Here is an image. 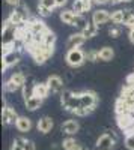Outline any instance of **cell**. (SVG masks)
Segmentation results:
<instances>
[{
    "label": "cell",
    "mask_w": 134,
    "mask_h": 150,
    "mask_svg": "<svg viewBox=\"0 0 134 150\" xmlns=\"http://www.w3.org/2000/svg\"><path fill=\"white\" fill-rule=\"evenodd\" d=\"M60 102H62V107L66 111L74 112V110H77L78 107H81L80 92L76 93V92H72V90H63L62 95H60Z\"/></svg>",
    "instance_id": "cell-1"
},
{
    "label": "cell",
    "mask_w": 134,
    "mask_h": 150,
    "mask_svg": "<svg viewBox=\"0 0 134 150\" xmlns=\"http://www.w3.org/2000/svg\"><path fill=\"white\" fill-rule=\"evenodd\" d=\"M65 60L71 68H78L86 62V54H84L81 48H71V50H68Z\"/></svg>",
    "instance_id": "cell-2"
},
{
    "label": "cell",
    "mask_w": 134,
    "mask_h": 150,
    "mask_svg": "<svg viewBox=\"0 0 134 150\" xmlns=\"http://www.w3.org/2000/svg\"><path fill=\"white\" fill-rule=\"evenodd\" d=\"M80 102H81V107L88 108L89 112H92L95 110L96 104H98V96L92 90H83V92H80Z\"/></svg>",
    "instance_id": "cell-3"
},
{
    "label": "cell",
    "mask_w": 134,
    "mask_h": 150,
    "mask_svg": "<svg viewBox=\"0 0 134 150\" xmlns=\"http://www.w3.org/2000/svg\"><path fill=\"white\" fill-rule=\"evenodd\" d=\"M116 143L115 134H103L98 140H96V147L98 150H110Z\"/></svg>",
    "instance_id": "cell-4"
},
{
    "label": "cell",
    "mask_w": 134,
    "mask_h": 150,
    "mask_svg": "<svg viewBox=\"0 0 134 150\" xmlns=\"http://www.w3.org/2000/svg\"><path fill=\"white\" fill-rule=\"evenodd\" d=\"M47 84H48V87H50L51 93L63 92V81L59 75H50V77L47 78Z\"/></svg>",
    "instance_id": "cell-5"
},
{
    "label": "cell",
    "mask_w": 134,
    "mask_h": 150,
    "mask_svg": "<svg viewBox=\"0 0 134 150\" xmlns=\"http://www.w3.org/2000/svg\"><path fill=\"white\" fill-rule=\"evenodd\" d=\"M84 42H86V36H84L83 33H72V35H69L68 41H66V47H68V50L80 48Z\"/></svg>",
    "instance_id": "cell-6"
},
{
    "label": "cell",
    "mask_w": 134,
    "mask_h": 150,
    "mask_svg": "<svg viewBox=\"0 0 134 150\" xmlns=\"http://www.w3.org/2000/svg\"><path fill=\"white\" fill-rule=\"evenodd\" d=\"M110 12L105 11V9H98L95 11L92 14V21L96 24V26H103V24H105L107 21H110Z\"/></svg>",
    "instance_id": "cell-7"
},
{
    "label": "cell",
    "mask_w": 134,
    "mask_h": 150,
    "mask_svg": "<svg viewBox=\"0 0 134 150\" xmlns=\"http://www.w3.org/2000/svg\"><path fill=\"white\" fill-rule=\"evenodd\" d=\"M32 93L35 96L41 98V99H45V98H48V95L51 93V90H50V87H48V84L45 81V83H36L32 87Z\"/></svg>",
    "instance_id": "cell-8"
},
{
    "label": "cell",
    "mask_w": 134,
    "mask_h": 150,
    "mask_svg": "<svg viewBox=\"0 0 134 150\" xmlns=\"http://www.w3.org/2000/svg\"><path fill=\"white\" fill-rule=\"evenodd\" d=\"M18 120V114L15 112V110L12 108V107H5L3 111H2V122L3 125H12Z\"/></svg>",
    "instance_id": "cell-9"
},
{
    "label": "cell",
    "mask_w": 134,
    "mask_h": 150,
    "mask_svg": "<svg viewBox=\"0 0 134 150\" xmlns=\"http://www.w3.org/2000/svg\"><path fill=\"white\" fill-rule=\"evenodd\" d=\"M115 108H116V114L118 116H120V114H131V112L134 111V108L131 107V104L127 101V99H124V98H119L118 99Z\"/></svg>",
    "instance_id": "cell-10"
},
{
    "label": "cell",
    "mask_w": 134,
    "mask_h": 150,
    "mask_svg": "<svg viewBox=\"0 0 134 150\" xmlns=\"http://www.w3.org/2000/svg\"><path fill=\"white\" fill-rule=\"evenodd\" d=\"M29 32L30 33H33V35H44L48 29H47V26H45V23L44 21H41V20H30L29 21Z\"/></svg>",
    "instance_id": "cell-11"
},
{
    "label": "cell",
    "mask_w": 134,
    "mask_h": 150,
    "mask_svg": "<svg viewBox=\"0 0 134 150\" xmlns=\"http://www.w3.org/2000/svg\"><path fill=\"white\" fill-rule=\"evenodd\" d=\"M78 17H80V15L76 14L72 9H65V11L60 12V20H62L65 24H68V26H76Z\"/></svg>",
    "instance_id": "cell-12"
},
{
    "label": "cell",
    "mask_w": 134,
    "mask_h": 150,
    "mask_svg": "<svg viewBox=\"0 0 134 150\" xmlns=\"http://www.w3.org/2000/svg\"><path fill=\"white\" fill-rule=\"evenodd\" d=\"M18 60H20V56H18L15 51H12V53H9V54H5V56L2 57V72H3L6 68L18 63Z\"/></svg>",
    "instance_id": "cell-13"
},
{
    "label": "cell",
    "mask_w": 134,
    "mask_h": 150,
    "mask_svg": "<svg viewBox=\"0 0 134 150\" xmlns=\"http://www.w3.org/2000/svg\"><path fill=\"white\" fill-rule=\"evenodd\" d=\"M78 129H80V125H78V122L74 120V119L66 120V122L62 125V131H63V134H66V135H74V134L78 132Z\"/></svg>",
    "instance_id": "cell-14"
},
{
    "label": "cell",
    "mask_w": 134,
    "mask_h": 150,
    "mask_svg": "<svg viewBox=\"0 0 134 150\" xmlns=\"http://www.w3.org/2000/svg\"><path fill=\"white\" fill-rule=\"evenodd\" d=\"M53 126H54V122H53V119L51 117H42V119H39V122H38V131L39 132H42V134H48L51 129H53Z\"/></svg>",
    "instance_id": "cell-15"
},
{
    "label": "cell",
    "mask_w": 134,
    "mask_h": 150,
    "mask_svg": "<svg viewBox=\"0 0 134 150\" xmlns=\"http://www.w3.org/2000/svg\"><path fill=\"white\" fill-rule=\"evenodd\" d=\"M15 128L20 132H29L32 129V120L29 117H18V120L15 122Z\"/></svg>",
    "instance_id": "cell-16"
},
{
    "label": "cell",
    "mask_w": 134,
    "mask_h": 150,
    "mask_svg": "<svg viewBox=\"0 0 134 150\" xmlns=\"http://www.w3.org/2000/svg\"><path fill=\"white\" fill-rule=\"evenodd\" d=\"M42 101H44V99L32 95L29 99H26V101H24V104H26V108H27L29 111H35V110H38V108L42 105Z\"/></svg>",
    "instance_id": "cell-17"
},
{
    "label": "cell",
    "mask_w": 134,
    "mask_h": 150,
    "mask_svg": "<svg viewBox=\"0 0 134 150\" xmlns=\"http://www.w3.org/2000/svg\"><path fill=\"white\" fill-rule=\"evenodd\" d=\"M98 27H100V26H96L93 21H88L86 27L81 30V33L86 36V39H89V38H93L96 33H98Z\"/></svg>",
    "instance_id": "cell-18"
},
{
    "label": "cell",
    "mask_w": 134,
    "mask_h": 150,
    "mask_svg": "<svg viewBox=\"0 0 134 150\" xmlns=\"http://www.w3.org/2000/svg\"><path fill=\"white\" fill-rule=\"evenodd\" d=\"M8 20H9L12 24H15V26H20V24H23L24 20H26V15H24L21 11L15 9V11H12V12H11V15H9Z\"/></svg>",
    "instance_id": "cell-19"
},
{
    "label": "cell",
    "mask_w": 134,
    "mask_h": 150,
    "mask_svg": "<svg viewBox=\"0 0 134 150\" xmlns=\"http://www.w3.org/2000/svg\"><path fill=\"white\" fill-rule=\"evenodd\" d=\"M124 18H125V11L122 9H116L112 12L110 15V21L113 24H116V26H119V24H124Z\"/></svg>",
    "instance_id": "cell-20"
},
{
    "label": "cell",
    "mask_w": 134,
    "mask_h": 150,
    "mask_svg": "<svg viewBox=\"0 0 134 150\" xmlns=\"http://www.w3.org/2000/svg\"><path fill=\"white\" fill-rule=\"evenodd\" d=\"M115 57V51L112 47H103L100 50V60L103 62H110Z\"/></svg>",
    "instance_id": "cell-21"
},
{
    "label": "cell",
    "mask_w": 134,
    "mask_h": 150,
    "mask_svg": "<svg viewBox=\"0 0 134 150\" xmlns=\"http://www.w3.org/2000/svg\"><path fill=\"white\" fill-rule=\"evenodd\" d=\"M56 44V35L51 32V30H47L44 33V45L47 47H54Z\"/></svg>",
    "instance_id": "cell-22"
},
{
    "label": "cell",
    "mask_w": 134,
    "mask_h": 150,
    "mask_svg": "<svg viewBox=\"0 0 134 150\" xmlns=\"http://www.w3.org/2000/svg\"><path fill=\"white\" fill-rule=\"evenodd\" d=\"M124 24L130 29H134V11H125V18H124Z\"/></svg>",
    "instance_id": "cell-23"
},
{
    "label": "cell",
    "mask_w": 134,
    "mask_h": 150,
    "mask_svg": "<svg viewBox=\"0 0 134 150\" xmlns=\"http://www.w3.org/2000/svg\"><path fill=\"white\" fill-rule=\"evenodd\" d=\"M11 80L14 81L15 84H18V86L21 87V89H23V86L26 84V77H24V74H21V72H15V74H12Z\"/></svg>",
    "instance_id": "cell-24"
},
{
    "label": "cell",
    "mask_w": 134,
    "mask_h": 150,
    "mask_svg": "<svg viewBox=\"0 0 134 150\" xmlns=\"http://www.w3.org/2000/svg\"><path fill=\"white\" fill-rule=\"evenodd\" d=\"M62 147L65 149V150H77L78 149V144H77V141L74 140V138H66V140H63V143H62Z\"/></svg>",
    "instance_id": "cell-25"
},
{
    "label": "cell",
    "mask_w": 134,
    "mask_h": 150,
    "mask_svg": "<svg viewBox=\"0 0 134 150\" xmlns=\"http://www.w3.org/2000/svg\"><path fill=\"white\" fill-rule=\"evenodd\" d=\"M3 89H5V92H8V93H12V92H17L18 89H21V87L18 86V84H15L14 81H12L11 78L3 84Z\"/></svg>",
    "instance_id": "cell-26"
},
{
    "label": "cell",
    "mask_w": 134,
    "mask_h": 150,
    "mask_svg": "<svg viewBox=\"0 0 134 150\" xmlns=\"http://www.w3.org/2000/svg\"><path fill=\"white\" fill-rule=\"evenodd\" d=\"M72 11H74L76 14L81 15L84 12V0H76L74 5H72Z\"/></svg>",
    "instance_id": "cell-27"
},
{
    "label": "cell",
    "mask_w": 134,
    "mask_h": 150,
    "mask_svg": "<svg viewBox=\"0 0 134 150\" xmlns=\"http://www.w3.org/2000/svg\"><path fill=\"white\" fill-rule=\"evenodd\" d=\"M39 5L44 6V8H47V9H50V11H53L54 8H57L56 0H39Z\"/></svg>",
    "instance_id": "cell-28"
},
{
    "label": "cell",
    "mask_w": 134,
    "mask_h": 150,
    "mask_svg": "<svg viewBox=\"0 0 134 150\" xmlns=\"http://www.w3.org/2000/svg\"><path fill=\"white\" fill-rule=\"evenodd\" d=\"M125 147L128 150H134V134H127V137H125Z\"/></svg>",
    "instance_id": "cell-29"
},
{
    "label": "cell",
    "mask_w": 134,
    "mask_h": 150,
    "mask_svg": "<svg viewBox=\"0 0 134 150\" xmlns=\"http://www.w3.org/2000/svg\"><path fill=\"white\" fill-rule=\"evenodd\" d=\"M86 60L98 62V60H100V51H89V53L86 54Z\"/></svg>",
    "instance_id": "cell-30"
},
{
    "label": "cell",
    "mask_w": 134,
    "mask_h": 150,
    "mask_svg": "<svg viewBox=\"0 0 134 150\" xmlns=\"http://www.w3.org/2000/svg\"><path fill=\"white\" fill-rule=\"evenodd\" d=\"M108 35H110L112 38H119L120 36V29L116 26V27H112L110 30H108Z\"/></svg>",
    "instance_id": "cell-31"
},
{
    "label": "cell",
    "mask_w": 134,
    "mask_h": 150,
    "mask_svg": "<svg viewBox=\"0 0 134 150\" xmlns=\"http://www.w3.org/2000/svg\"><path fill=\"white\" fill-rule=\"evenodd\" d=\"M38 11H39V14L42 15V17H48V15H50L51 14V11L50 9H47V8H44V6H38Z\"/></svg>",
    "instance_id": "cell-32"
},
{
    "label": "cell",
    "mask_w": 134,
    "mask_h": 150,
    "mask_svg": "<svg viewBox=\"0 0 134 150\" xmlns=\"http://www.w3.org/2000/svg\"><path fill=\"white\" fill-rule=\"evenodd\" d=\"M24 150H36V147H35V143L33 141H30V140H26V143H24Z\"/></svg>",
    "instance_id": "cell-33"
},
{
    "label": "cell",
    "mask_w": 134,
    "mask_h": 150,
    "mask_svg": "<svg viewBox=\"0 0 134 150\" xmlns=\"http://www.w3.org/2000/svg\"><path fill=\"white\" fill-rule=\"evenodd\" d=\"M6 3L11 5V6H18L21 3V0H6Z\"/></svg>",
    "instance_id": "cell-34"
},
{
    "label": "cell",
    "mask_w": 134,
    "mask_h": 150,
    "mask_svg": "<svg viewBox=\"0 0 134 150\" xmlns=\"http://www.w3.org/2000/svg\"><path fill=\"white\" fill-rule=\"evenodd\" d=\"M11 150H24V147H23V146H20L18 143H15V141H14V144L11 146Z\"/></svg>",
    "instance_id": "cell-35"
},
{
    "label": "cell",
    "mask_w": 134,
    "mask_h": 150,
    "mask_svg": "<svg viewBox=\"0 0 134 150\" xmlns=\"http://www.w3.org/2000/svg\"><path fill=\"white\" fill-rule=\"evenodd\" d=\"M66 3H68V0H56V5H57V8H63Z\"/></svg>",
    "instance_id": "cell-36"
},
{
    "label": "cell",
    "mask_w": 134,
    "mask_h": 150,
    "mask_svg": "<svg viewBox=\"0 0 134 150\" xmlns=\"http://www.w3.org/2000/svg\"><path fill=\"white\" fill-rule=\"evenodd\" d=\"M93 2V5H105V3H108V0H92Z\"/></svg>",
    "instance_id": "cell-37"
},
{
    "label": "cell",
    "mask_w": 134,
    "mask_h": 150,
    "mask_svg": "<svg viewBox=\"0 0 134 150\" xmlns=\"http://www.w3.org/2000/svg\"><path fill=\"white\" fill-rule=\"evenodd\" d=\"M128 38H130V41H131V44H134V29H130Z\"/></svg>",
    "instance_id": "cell-38"
},
{
    "label": "cell",
    "mask_w": 134,
    "mask_h": 150,
    "mask_svg": "<svg viewBox=\"0 0 134 150\" xmlns=\"http://www.w3.org/2000/svg\"><path fill=\"white\" fill-rule=\"evenodd\" d=\"M120 2H122V0H108V3H110V5H118Z\"/></svg>",
    "instance_id": "cell-39"
},
{
    "label": "cell",
    "mask_w": 134,
    "mask_h": 150,
    "mask_svg": "<svg viewBox=\"0 0 134 150\" xmlns=\"http://www.w3.org/2000/svg\"><path fill=\"white\" fill-rule=\"evenodd\" d=\"M77 150H88V149H86V147H78Z\"/></svg>",
    "instance_id": "cell-40"
},
{
    "label": "cell",
    "mask_w": 134,
    "mask_h": 150,
    "mask_svg": "<svg viewBox=\"0 0 134 150\" xmlns=\"http://www.w3.org/2000/svg\"><path fill=\"white\" fill-rule=\"evenodd\" d=\"M122 2H131V0H122Z\"/></svg>",
    "instance_id": "cell-41"
}]
</instances>
